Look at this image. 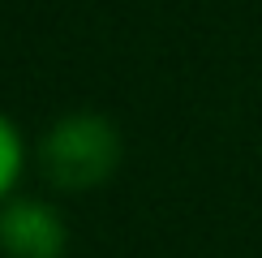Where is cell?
I'll use <instances>...</instances> for the list:
<instances>
[{"instance_id":"obj_1","label":"cell","mask_w":262,"mask_h":258,"mask_svg":"<svg viewBox=\"0 0 262 258\" xmlns=\"http://www.w3.org/2000/svg\"><path fill=\"white\" fill-rule=\"evenodd\" d=\"M121 164V134L103 112H64L39 142V172L64 193H91Z\"/></svg>"},{"instance_id":"obj_2","label":"cell","mask_w":262,"mask_h":258,"mask_svg":"<svg viewBox=\"0 0 262 258\" xmlns=\"http://www.w3.org/2000/svg\"><path fill=\"white\" fill-rule=\"evenodd\" d=\"M64 215L43 198H9L0 207V254L5 258H64Z\"/></svg>"},{"instance_id":"obj_3","label":"cell","mask_w":262,"mask_h":258,"mask_svg":"<svg viewBox=\"0 0 262 258\" xmlns=\"http://www.w3.org/2000/svg\"><path fill=\"white\" fill-rule=\"evenodd\" d=\"M21 168H26V142H21L17 125L0 112V207L13 198V189L21 181Z\"/></svg>"}]
</instances>
